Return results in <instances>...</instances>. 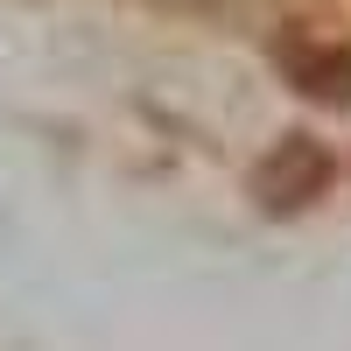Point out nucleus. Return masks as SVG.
<instances>
[{
    "mask_svg": "<svg viewBox=\"0 0 351 351\" xmlns=\"http://www.w3.org/2000/svg\"><path fill=\"white\" fill-rule=\"evenodd\" d=\"M324 183H330V155L316 148V141H302V134H288L281 148L260 162V197H267L274 211H295V204H309Z\"/></svg>",
    "mask_w": 351,
    "mask_h": 351,
    "instance_id": "nucleus-1",
    "label": "nucleus"
}]
</instances>
